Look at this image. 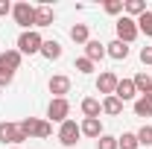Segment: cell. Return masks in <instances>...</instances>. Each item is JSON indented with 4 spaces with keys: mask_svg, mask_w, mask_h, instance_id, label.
<instances>
[{
    "mask_svg": "<svg viewBox=\"0 0 152 149\" xmlns=\"http://www.w3.org/2000/svg\"><path fill=\"white\" fill-rule=\"evenodd\" d=\"M102 114H111V117H117V114H123V102L117 99V96H102Z\"/></svg>",
    "mask_w": 152,
    "mask_h": 149,
    "instance_id": "d6986e66",
    "label": "cell"
},
{
    "mask_svg": "<svg viewBox=\"0 0 152 149\" xmlns=\"http://www.w3.org/2000/svg\"><path fill=\"white\" fill-rule=\"evenodd\" d=\"M26 140V134L20 131L18 123H0V143L6 146V143H12V146H20Z\"/></svg>",
    "mask_w": 152,
    "mask_h": 149,
    "instance_id": "8992f818",
    "label": "cell"
},
{
    "mask_svg": "<svg viewBox=\"0 0 152 149\" xmlns=\"http://www.w3.org/2000/svg\"><path fill=\"white\" fill-rule=\"evenodd\" d=\"M114 96H117L120 102H129V99H134V96H137L134 82H132V79H120V82H117V91H114Z\"/></svg>",
    "mask_w": 152,
    "mask_h": 149,
    "instance_id": "30bf717a",
    "label": "cell"
},
{
    "mask_svg": "<svg viewBox=\"0 0 152 149\" xmlns=\"http://www.w3.org/2000/svg\"><path fill=\"white\" fill-rule=\"evenodd\" d=\"M41 44H44V38L35 29H26L18 35V53L20 56H35V53H41Z\"/></svg>",
    "mask_w": 152,
    "mask_h": 149,
    "instance_id": "7a4b0ae2",
    "label": "cell"
},
{
    "mask_svg": "<svg viewBox=\"0 0 152 149\" xmlns=\"http://www.w3.org/2000/svg\"><path fill=\"white\" fill-rule=\"evenodd\" d=\"M85 58H91V61H102L105 58V44L102 41H96V38H91L88 44H85Z\"/></svg>",
    "mask_w": 152,
    "mask_h": 149,
    "instance_id": "4fadbf2b",
    "label": "cell"
},
{
    "mask_svg": "<svg viewBox=\"0 0 152 149\" xmlns=\"http://www.w3.org/2000/svg\"><path fill=\"white\" fill-rule=\"evenodd\" d=\"M41 56H44V58H50V61H56V58H61V44H58L56 38L44 41V44H41Z\"/></svg>",
    "mask_w": 152,
    "mask_h": 149,
    "instance_id": "9a60e30c",
    "label": "cell"
},
{
    "mask_svg": "<svg viewBox=\"0 0 152 149\" xmlns=\"http://www.w3.org/2000/svg\"><path fill=\"white\" fill-rule=\"evenodd\" d=\"M134 134H137V143L140 146H152V126H140Z\"/></svg>",
    "mask_w": 152,
    "mask_h": 149,
    "instance_id": "d4e9b609",
    "label": "cell"
},
{
    "mask_svg": "<svg viewBox=\"0 0 152 149\" xmlns=\"http://www.w3.org/2000/svg\"><path fill=\"white\" fill-rule=\"evenodd\" d=\"M117 146L120 149H137L140 143H137V134L134 131H123L120 137H117Z\"/></svg>",
    "mask_w": 152,
    "mask_h": 149,
    "instance_id": "603a6c76",
    "label": "cell"
},
{
    "mask_svg": "<svg viewBox=\"0 0 152 149\" xmlns=\"http://www.w3.org/2000/svg\"><path fill=\"white\" fill-rule=\"evenodd\" d=\"M137 32H143L146 38H152V12H149V9L137 18Z\"/></svg>",
    "mask_w": 152,
    "mask_h": 149,
    "instance_id": "cb8c5ba5",
    "label": "cell"
},
{
    "mask_svg": "<svg viewBox=\"0 0 152 149\" xmlns=\"http://www.w3.org/2000/svg\"><path fill=\"white\" fill-rule=\"evenodd\" d=\"M134 114L137 117H152V99L149 96H137L134 99Z\"/></svg>",
    "mask_w": 152,
    "mask_h": 149,
    "instance_id": "7402d4cb",
    "label": "cell"
},
{
    "mask_svg": "<svg viewBox=\"0 0 152 149\" xmlns=\"http://www.w3.org/2000/svg\"><path fill=\"white\" fill-rule=\"evenodd\" d=\"M12 82H15V73L6 70V67H0V88H9Z\"/></svg>",
    "mask_w": 152,
    "mask_h": 149,
    "instance_id": "f1b7e54d",
    "label": "cell"
},
{
    "mask_svg": "<svg viewBox=\"0 0 152 149\" xmlns=\"http://www.w3.org/2000/svg\"><path fill=\"white\" fill-rule=\"evenodd\" d=\"M12 12V3L9 0H0V15H9Z\"/></svg>",
    "mask_w": 152,
    "mask_h": 149,
    "instance_id": "4dcf8cb0",
    "label": "cell"
},
{
    "mask_svg": "<svg viewBox=\"0 0 152 149\" xmlns=\"http://www.w3.org/2000/svg\"><path fill=\"white\" fill-rule=\"evenodd\" d=\"M12 18H15V23H18L23 32L32 29V26H35V6H29V3H15V6H12Z\"/></svg>",
    "mask_w": 152,
    "mask_h": 149,
    "instance_id": "3957f363",
    "label": "cell"
},
{
    "mask_svg": "<svg viewBox=\"0 0 152 149\" xmlns=\"http://www.w3.org/2000/svg\"><path fill=\"white\" fill-rule=\"evenodd\" d=\"M114 29H117V41H123V44H132L134 38L140 35V32H137V20H134V18H129V15L117 18Z\"/></svg>",
    "mask_w": 152,
    "mask_h": 149,
    "instance_id": "277c9868",
    "label": "cell"
},
{
    "mask_svg": "<svg viewBox=\"0 0 152 149\" xmlns=\"http://www.w3.org/2000/svg\"><path fill=\"white\" fill-rule=\"evenodd\" d=\"M18 126H20V131L26 134V140H29V137H50V134H53V123H50V120H38V117H23Z\"/></svg>",
    "mask_w": 152,
    "mask_h": 149,
    "instance_id": "6da1fadb",
    "label": "cell"
},
{
    "mask_svg": "<svg viewBox=\"0 0 152 149\" xmlns=\"http://www.w3.org/2000/svg\"><path fill=\"white\" fill-rule=\"evenodd\" d=\"M105 56L117 58V61H123V58H129V44H123V41H117V38H114L111 44H105Z\"/></svg>",
    "mask_w": 152,
    "mask_h": 149,
    "instance_id": "5bb4252c",
    "label": "cell"
},
{
    "mask_svg": "<svg viewBox=\"0 0 152 149\" xmlns=\"http://www.w3.org/2000/svg\"><path fill=\"white\" fill-rule=\"evenodd\" d=\"M47 88H50V93H53V99H64V93L70 91V76H64V73L50 76Z\"/></svg>",
    "mask_w": 152,
    "mask_h": 149,
    "instance_id": "9c48e42d",
    "label": "cell"
},
{
    "mask_svg": "<svg viewBox=\"0 0 152 149\" xmlns=\"http://www.w3.org/2000/svg\"><path fill=\"white\" fill-rule=\"evenodd\" d=\"M140 61L143 64H152V47H143L140 50Z\"/></svg>",
    "mask_w": 152,
    "mask_h": 149,
    "instance_id": "f546056e",
    "label": "cell"
},
{
    "mask_svg": "<svg viewBox=\"0 0 152 149\" xmlns=\"http://www.w3.org/2000/svg\"><path fill=\"white\" fill-rule=\"evenodd\" d=\"M79 137H82V129H79L76 120H64V123L58 126V143H61V146H76Z\"/></svg>",
    "mask_w": 152,
    "mask_h": 149,
    "instance_id": "5b68a950",
    "label": "cell"
},
{
    "mask_svg": "<svg viewBox=\"0 0 152 149\" xmlns=\"http://www.w3.org/2000/svg\"><path fill=\"white\" fill-rule=\"evenodd\" d=\"M117 82H120V76L114 73V70H102V73L96 76V91L105 93V96H111L117 91Z\"/></svg>",
    "mask_w": 152,
    "mask_h": 149,
    "instance_id": "ba28073f",
    "label": "cell"
},
{
    "mask_svg": "<svg viewBox=\"0 0 152 149\" xmlns=\"http://www.w3.org/2000/svg\"><path fill=\"white\" fill-rule=\"evenodd\" d=\"M47 117H50L53 123H64V120H70V102H67V96H64V99H50V105H47Z\"/></svg>",
    "mask_w": 152,
    "mask_h": 149,
    "instance_id": "52a82bcc",
    "label": "cell"
},
{
    "mask_svg": "<svg viewBox=\"0 0 152 149\" xmlns=\"http://www.w3.org/2000/svg\"><path fill=\"white\" fill-rule=\"evenodd\" d=\"M123 12H126V15H129V18H140V15H143V12H146V3H143V0H126V9H123Z\"/></svg>",
    "mask_w": 152,
    "mask_h": 149,
    "instance_id": "44dd1931",
    "label": "cell"
},
{
    "mask_svg": "<svg viewBox=\"0 0 152 149\" xmlns=\"http://www.w3.org/2000/svg\"><path fill=\"white\" fill-rule=\"evenodd\" d=\"M70 41H73V44H88V41H91L88 23H73V26H70Z\"/></svg>",
    "mask_w": 152,
    "mask_h": 149,
    "instance_id": "e0dca14e",
    "label": "cell"
},
{
    "mask_svg": "<svg viewBox=\"0 0 152 149\" xmlns=\"http://www.w3.org/2000/svg\"><path fill=\"white\" fill-rule=\"evenodd\" d=\"M76 70H79V73H94V61H91V58H76Z\"/></svg>",
    "mask_w": 152,
    "mask_h": 149,
    "instance_id": "83f0119b",
    "label": "cell"
},
{
    "mask_svg": "<svg viewBox=\"0 0 152 149\" xmlns=\"http://www.w3.org/2000/svg\"><path fill=\"white\" fill-rule=\"evenodd\" d=\"M82 114H85V117H99V114H102V102L94 99V96H85V99H82Z\"/></svg>",
    "mask_w": 152,
    "mask_h": 149,
    "instance_id": "ac0fdd59",
    "label": "cell"
},
{
    "mask_svg": "<svg viewBox=\"0 0 152 149\" xmlns=\"http://www.w3.org/2000/svg\"><path fill=\"white\" fill-rule=\"evenodd\" d=\"M132 82H134V88H137V93H140V96H143V93H149V91H152V76L146 73V70H140V73L134 76Z\"/></svg>",
    "mask_w": 152,
    "mask_h": 149,
    "instance_id": "ffe728a7",
    "label": "cell"
},
{
    "mask_svg": "<svg viewBox=\"0 0 152 149\" xmlns=\"http://www.w3.org/2000/svg\"><path fill=\"white\" fill-rule=\"evenodd\" d=\"M12 149H20V146H12Z\"/></svg>",
    "mask_w": 152,
    "mask_h": 149,
    "instance_id": "d6a6232c",
    "label": "cell"
},
{
    "mask_svg": "<svg viewBox=\"0 0 152 149\" xmlns=\"http://www.w3.org/2000/svg\"><path fill=\"white\" fill-rule=\"evenodd\" d=\"M20 61H23V56H20L18 50H3V53H0V67H6V70H12V73L20 67Z\"/></svg>",
    "mask_w": 152,
    "mask_h": 149,
    "instance_id": "7c38bea8",
    "label": "cell"
},
{
    "mask_svg": "<svg viewBox=\"0 0 152 149\" xmlns=\"http://www.w3.org/2000/svg\"><path fill=\"white\" fill-rule=\"evenodd\" d=\"M96 149H120V146H117V137L114 134H99L96 137Z\"/></svg>",
    "mask_w": 152,
    "mask_h": 149,
    "instance_id": "484cf974",
    "label": "cell"
},
{
    "mask_svg": "<svg viewBox=\"0 0 152 149\" xmlns=\"http://www.w3.org/2000/svg\"><path fill=\"white\" fill-rule=\"evenodd\" d=\"M102 9H105L108 15H120V12L126 9V3H123V0H105V3H102Z\"/></svg>",
    "mask_w": 152,
    "mask_h": 149,
    "instance_id": "4316f807",
    "label": "cell"
},
{
    "mask_svg": "<svg viewBox=\"0 0 152 149\" xmlns=\"http://www.w3.org/2000/svg\"><path fill=\"white\" fill-rule=\"evenodd\" d=\"M53 20L56 15L50 6H35V26H53Z\"/></svg>",
    "mask_w": 152,
    "mask_h": 149,
    "instance_id": "2e32d148",
    "label": "cell"
},
{
    "mask_svg": "<svg viewBox=\"0 0 152 149\" xmlns=\"http://www.w3.org/2000/svg\"><path fill=\"white\" fill-rule=\"evenodd\" d=\"M79 129H82V134H85V137H99V134H105V131H102V123H99V117H85V120H82V123H79Z\"/></svg>",
    "mask_w": 152,
    "mask_h": 149,
    "instance_id": "8fae6325",
    "label": "cell"
},
{
    "mask_svg": "<svg viewBox=\"0 0 152 149\" xmlns=\"http://www.w3.org/2000/svg\"><path fill=\"white\" fill-rule=\"evenodd\" d=\"M143 96H149V99H152V91H149V93H143Z\"/></svg>",
    "mask_w": 152,
    "mask_h": 149,
    "instance_id": "1f68e13d",
    "label": "cell"
}]
</instances>
